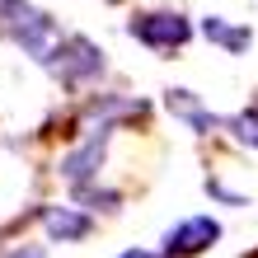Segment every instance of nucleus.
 <instances>
[{
    "mask_svg": "<svg viewBox=\"0 0 258 258\" xmlns=\"http://www.w3.org/2000/svg\"><path fill=\"white\" fill-rule=\"evenodd\" d=\"M221 239V221H211V216H188V221H178L169 235H164V244H160V258H197V253H207L211 244Z\"/></svg>",
    "mask_w": 258,
    "mask_h": 258,
    "instance_id": "obj_2",
    "label": "nucleus"
},
{
    "mask_svg": "<svg viewBox=\"0 0 258 258\" xmlns=\"http://www.w3.org/2000/svg\"><path fill=\"white\" fill-rule=\"evenodd\" d=\"M127 33L136 42H146V47H155V52H174L192 38V24L183 14H136L127 24Z\"/></svg>",
    "mask_w": 258,
    "mask_h": 258,
    "instance_id": "obj_1",
    "label": "nucleus"
},
{
    "mask_svg": "<svg viewBox=\"0 0 258 258\" xmlns=\"http://www.w3.org/2000/svg\"><path fill=\"white\" fill-rule=\"evenodd\" d=\"M117 258H160V253H146V249H127V253H117Z\"/></svg>",
    "mask_w": 258,
    "mask_h": 258,
    "instance_id": "obj_10",
    "label": "nucleus"
},
{
    "mask_svg": "<svg viewBox=\"0 0 258 258\" xmlns=\"http://www.w3.org/2000/svg\"><path fill=\"white\" fill-rule=\"evenodd\" d=\"M103 146H108V127H99L85 146H75L71 155L61 160V178H66V183H75V188H85L89 178L99 174V164H103Z\"/></svg>",
    "mask_w": 258,
    "mask_h": 258,
    "instance_id": "obj_3",
    "label": "nucleus"
},
{
    "mask_svg": "<svg viewBox=\"0 0 258 258\" xmlns=\"http://www.w3.org/2000/svg\"><path fill=\"white\" fill-rule=\"evenodd\" d=\"M230 132L239 136V141H249V146H258V108H244L239 117H230Z\"/></svg>",
    "mask_w": 258,
    "mask_h": 258,
    "instance_id": "obj_9",
    "label": "nucleus"
},
{
    "mask_svg": "<svg viewBox=\"0 0 258 258\" xmlns=\"http://www.w3.org/2000/svg\"><path fill=\"white\" fill-rule=\"evenodd\" d=\"M42 225H47L52 239H85L89 235V216H80L71 207H42Z\"/></svg>",
    "mask_w": 258,
    "mask_h": 258,
    "instance_id": "obj_6",
    "label": "nucleus"
},
{
    "mask_svg": "<svg viewBox=\"0 0 258 258\" xmlns=\"http://www.w3.org/2000/svg\"><path fill=\"white\" fill-rule=\"evenodd\" d=\"M202 38H207V42H216V47H225V52H244L253 33H249V28L225 24L221 14H207V19H202Z\"/></svg>",
    "mask_w": 258,
    "mask_h": 258,
    "instance_id": "obj_7",
    "label": "nucleus"
},
{
    "mask_svg": "<svg viewBox=\"0 0 258 258\" xmlns=\"http://www.w3.org/2000/svg\"><path fill=\"white\" fill-rule=\"evenodd\" d=\"M164 103H169V113H174V117H183L192 132H211V127H216V117H211L202 103H197L192 89H169V94H164Z\"/></svg>",
    "mask_w": 258,
    "mask_h": 258,
    "instance_id": "obj_5",
    "label": "nucleus"
},
{
    "mask_svg": "<svg viewBox=\"0 0 258 258\" xmlns=\"http://www.w3.org/2000/svg\"><path fill=\"white\" fill-rule=\"evenodd\" d=\"M56 71H61L66 80H85V75H99V71H103V52H99L89 38H66Z\"/></svg>",
    "mask_w": 258,
    "mask_h": 258,
    "instance_id": "obj_4",
    "label": "nucleus"
},
{
    "mask_svg": "<svg viewBox=\"0 0 258 258\" xmlns=\"http://www.w3.org/2000/svg\"><path fill=\"white\" fill-rule=\"evenodd\" d=\"M0 24H10L14 33H28V28L47 24V14H42V10H33L28 0H0Z\"/></svg>",
    "mask_w": 258,
    "mask_h": 258,
    "instance_id": "obj_8",
    "label": "nucleus"
}]
</instances>
